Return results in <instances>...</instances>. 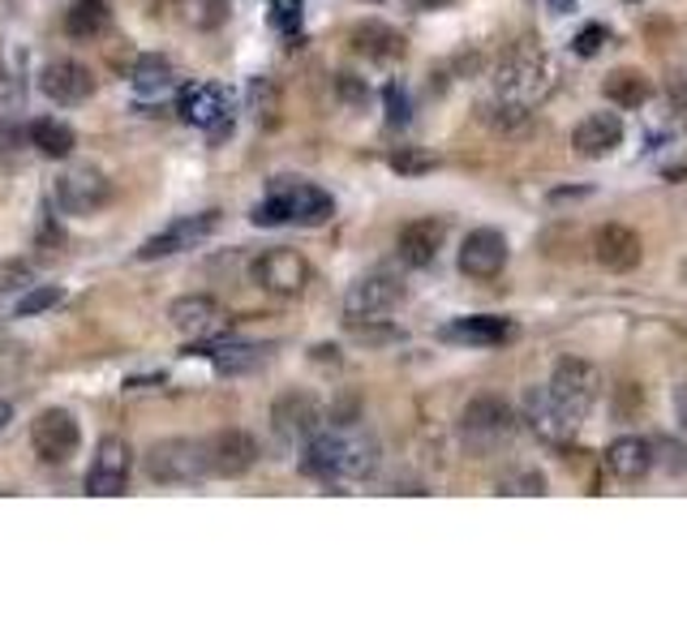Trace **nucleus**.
I'll use <instances>...</instances> for the list:
<instances>
[{
  "label": "nucleus",
  "mask_w": 687,
  "mask_h": 644,
  "mask_svg": "<svg viewBox=\"0 0 687 644\" xmlns=\"http://www.w3.org/2000/svg\"><path fill=\"white\" fill-rule=\"evenodd\" d=\"M142 469L155 485H194L211 477L206 443H198V439H160L155 447H147Z\"/></svg>",
  "instance_id": "5"
},
{
  "label": "nucleus",
  "mask_w": 687,
  "mask_h": 644,
  "mask_svg": "<svg viewBox=\"0 0 687 644\" xmlns=\"http://www.w3.org/2000/svg\"><path fill=\"white\" fill-rule=\"evenodd\" d=\"M9 421H13V400L0 395V430H9Z\"/></svg>",
  "instance_id": "44"
},
{
  "label": "nucleus",
  "mask_w": 687,
  "mask_h": 644,
  "mask_svg": "<svg viewBox=\"0 0 687 644\" xmlns=\"http://www.w3.org/2000/svg\"><path fill=\"white\" fill-rule=\"evenodd\" d=\"M378 469V443L361 430H323L301 447V473L319 482H365Z\"/></svg>",
  "instance_id": "1"
},
{
  "label": "nucleus",
  "mask_w": 687,
  "mask_h": 644,
  "mask_svg": "<svg viewBox=\"0 0 687 644\" xmlns=\"http://www.w3.org/2000/svg\"><path fill=\"white\" fill-rule=\"evenodd\" d=\"M498 494H507V499H542L546 494V477L537 473V469H516V473H507L503 482H498Z\"/></svg>",
  "instance_id": "34"
},
{
  "label": "nucleus",
  "mask_w": 687,
  "mask_h": 644,
  "mask_svg": "<svg viewBox=\"0 0 687 644\" xmlns=\"http://www.w3.org/2000/svg\"><path fill=\"white\" fill-rule=\"evenodd\" d=\"M606 27H585V31L572 39V48H576V57H597L602 48H606Z\"/></svg>",
  "instance_id": "40"
},
{
  "label": "nucleus",
  "mask_w": 687,
  "mask_h": 644,
  "mask_svg": "<svg viewBox=\"0 0 687 644\" xmlns=\"http://www.w3.org/2000/svg\"><path fill=\"white\" fill-rule=\"evenodd\" d=\"M640 254H645V245L627 224H606L597 228V237H593V258L606 271H632L640 262Z\"/></svg>",
  "instance_id": "22"
},
{
  "label": "nucleus",
  "mask_w": 687,
  "mask_h": 644,
  "mask_svg": "<svg viewBox=\"0 0 687 644\" xmlns=\"http://www.w3.org/2000/svg\"><path fill=\"white\" fill-rule=\"evenodd\" d=\"M521 417H524V425H528L542 443H550V447L572 443L576 430H580V413H572L550 386H528V391H524Z\"/></svg>",
  "instance_id": "7"
},
{
  "label": "nucleus",
  "mask_w": 687,
  "mask_h": 644,
  "mask_svg": "<svg viewBox=\"0 0 687 644\" xmlns=\"http://www.w3.org/2000/svg\"><path fill=\"white\" fill-rule=\"evenodd\" d=\"M507 266V237L498 228H473L459 245V271L468 280H494Z\"/></svg>",
  "instance_id": "17"
},
{
  "label": "nucleus",
  "mask_w": 687,
  "mask_h": 644,
  "mask_svg": "<svg viewBox=\"0 0 687 644\" xmlns=\"http://www.w3.org/2000/svg\"><path fill=\"white\" fill-rule=\"evenodd\" d=\"M271 22H275V31L296 34L301 31V0H271Z\"/></svg>",
  "instance_id": "37"
},
{
  "label": "nucleus",
  "mask_w": 687,
  "mask_h": 644,
  "mask_svg": "<svg viewBox=\"0 0 687 644\" xmlns=\"http://www.w3.org/2000/svg\"><path fill=\"white\" fill-rule=\"evenodd\" d=\"M404 4H408V9H443L447 0H404Z\"/></svg>",
  "instance_id": "45"
},
{
  "label": "nucleus",
  "mask_w": 687,
  "mask_h": 644,
  "mask_svg": "<svg viewBox=\"0 0 687 644\" xmlns=\"http://www.w3.org/2000/svg\"><path fill=\"white\" fill-rule=\"evenodd\" d=\"M82 447V425L69 409H43L31 425V451L39 464L48 469H65Z\"/></svg>",
  "instance_id": "6"
},
{
  "label": "nucleus",
  "mask_w": 687,
  "mask_h": 644,
  "mask_svg": "<svg viewBox=\"0 0 687 644\" xmlns=\"http://www.w3.org/2000/svg\"><path fill=\"white\" fill-rule=\"evenodd\" d=\"M271 430L293 443V447H305L314 434H323V409L310 391H284L275 404H271Z\"/></svg>",
  "instance_id": "11"
},
{
  "label": "nucleus",
  "mask_w": 687,
  "mask_h": 644,
  "mask_svg": "<svg viewBox=\"0 0 687 644\" xmlns=\"http://www.w3.org/2000/svg\"><path fill=\"white\" fill-rule=\"evenodd\" d=\"M550 391L572 409V413H589L593 400H597V370L580 356H558L555 370H550Z\"/></svg>",
  "instance_id": "18"
},
{
  "label": "nucleus",
  "mask_w": 687,
  "mask_h": 644,
  "mask_svg": "<svg viewBox=\"0 0 687 644\" xmlns=\"http://www.w3.org/2000/svg\"><path fill=\"white\" fill-rule=\"evenodd\" d=\"M606 469H610L619 482H640V477H649V469H654V447H649L645 439H636V434L615 439V443L606 447Z\"/></svg>",
  "instance_id": "25"
},
{
  "label": "nucleus",
  "mask_w": 687,
  "mask_h": 644,
  "mask_svg": "<svg viewBox=\"0 0 687 644\" xmlns=\"http://www.w3.org/2000/svg\"><path fill=\"white\" fill-rule=\"evenodd\" d=\"M606 99L623 108V112H636V108H645L649 99H654V82L640 73V69H615V73H606Z\"/></svg>",
  "instance_id": "27"
},
{
  "label": "nucleus",
  "mask_w": 687,
  "mask_h": 644,
  "mask_svg": "<svg viewBox=\"0 0 687 644\" xmlns=\"http://www.w3.org/2000/svg\"><path fill=\"white\" fill-rule=\"evenodd\" d=\"M516 430H521L516 409H512L507 400H498V395H477V400H468V409L459 413V439H464V447L473 451V455H494V451H503L516 439Z\"/></svg>",
  "instance_id": "4"
},
{
  "label": "nucleus",
  "mask_w": 687,
  "mask_h": 644,
  "mask_svg": "<svg viewBox=\"0 0 687 644\" xmlns=\"http://www.w3.org/2000/svg\"><path fill=\"white\" fill-rule=\"evenodd\" d=\"M250 112H254V121L262 129L275 125V112H280V95H275V87L266 82V78H254L250 82Z\"/></svg>",
  "instance_id": "33"
},
{
  "label": "nucleus",
  "mask_w": 687,
  "mask_h": 644,
  "mask_svg": "<svg viewBox=\"0 0 687 644\" xmlns=\"http://www.w3.org/2000/svg\"><path fill=\"white\" fill-rule=\"evenodd\" d=\"M52 198H57L61 215L87 220V215H95L99 207L112 198V181L99 168H91V163H69L65 172L57 177V185H52Z\"/></svg>",
  "instance_id": "8"
},
{
  "label": "nucleus",
  "mask_w": 687,
  "mask_h": 644,
  "mask_svg": "<svg viewBox=\"0 0 687 644\" xmlns=\"http://www.w3.org/2000/svg\"><path fill=\"white\" fill-rule=\"evenodd\" d=\"M27 284H34V271L27 262H0V292L27 289Z\"/></svg>",
  "instance_id": "39"
},
{
  "label": "nucleus",
  "mask_w": 687,
  "mask_h": 644,
  "mask_svg": "<svg viewBox=\"0 0 687 644\" xmlns=\"http://www.w3.org/2000/svg\"><path fill=\"white\" fill-rule=\"evenodd\" d=\"M250 275L262 292L271 296H301L310 289V262L305 254H296L289 245H271L250 262Z\"/></svg>",
  "instance_id": "10"
},
{
  "label": "nucleus",
  "mask_w": 687,
  "mask_h": 644,
  "mask_svg": "<svg viewBox=\"0 0 687 644\" xmlns=\"http://www.w3.org/2000/svg\"><path fill=\"white\" fill-rule=\"evenodd\" d=\"M112 27V9L108 0H73L65 9V34L78 39V43H91V39H103Z\"/></svg>",
  "instance_id": "26"
},
{
  "label": "nucleus",
  "mask_w": 687,
  "mask_h": 644,
  "mask_svg": "<svg viewBox=\"0 0 687 644\" xmlns=\"http://www.w3.org/2000/svg\"><path fill=\"white\" fill-rule=\"evenodd\" d=\"M494 95L516 103V108H537L555 91V64L546 61L537 48H512L503 61L494 64Z\"/></svg>",
  "instance_id": "3"
},
{
  "label": "nucleus",
  "mask_w": 687,
  "mask_h": 644,
  "mask_svg": "<svg viewBox=\"0 0 687 644\" xmlns=\"http://www.w3.org/2000/svg\"><path fill=\"white\" fill-rule=\"evenodd\" d=\"M168 322L185 335V340H211V335H220V331H229V314H224V305L215 301V296H181V301H172L168 305Z\"/></svg>",
  "instance_id": "16"
},
{
  "label": "nucleus",
  "mask_w": 687,
  "mask_h": 644,
  "mask_svg": "<svg viewBox=\"0 0 687 644\" xmlns=\"http://www.w3.org/2000/svg\"><path fill=\"white\" fill-rule=\"evenodd\" d=\"M550 4V13L555 18H567V13H576V0H546Z\"/></svg>",
  "instance_id": "43"
},
{
  "label": "nucleus",
  "mask_w": 687,
  "mask_h": 644,
  "mask_svg": "<svg viewBox=\"0 0 687 644\" xmlns=\"http://www.w3.org/2000/svg\"><path fill=\"white\" fill-rule=\"evenodd\" d=\"M181 117L198 129H229L232 121V95L224 87H215V82H194V87H185L181 91Z\"/></svg>",
  "instance_id": "19"
},
{
  "label": "nucleus",
  "mask_w": 687,
  "mask_h": 644,
  "mask_svg": "<svg viewBox=\"0 0 687 644\" xmlns=\"http://www.w3.org/2000/svg\"><path fill=\"white\" fill-rule=\"evenodd\" d=\"M220 228V211H198V215H181L172 220L164 232H155L142 250H138V262H160V258L185 254V250H198L211 232Z\"/></svg>",
  "instance_id": "12"
},
{
  "label": "nucleus",
  "mask_w": 687,
  "mask_h": 644,
  "mask_svg": "<svg viewBox=\"0 0 687 644\" xmlns=\"http://www.w3.org/2000/svg\"><path fill=\"white\" fill-rule=\"evenodd\" d=\"M477 121L498 129V133H524L533 125V108H516V103L494 95V103H477Z\"/></svg>",
  "instance_id": "30"
},
{
  "label": "nucleus",
  "mask_w": 687,
  "mask_h": 644,
  "mask_svg": "<svg viewBox=\"0 0 687 644\" xmlns=\"http://www.w3.org/2000/svg\"><path fill=\"white\" fill-rule=\"evenodd\" d=\"M335 215V198L310 181H296V177H284L275 181L271 193L254 207V224L259 228H280V224H301V228H319L327 224Z\"/></svg>",
  "instance_id": "2"
},
{
  "label": "nucleus",
  "mask_w": 687,
  "mask_h": 644,
  "mask_svg": "<svg viewBox=\"0 0 687 644\" xmlns=\"http://www.w3.org/2000/svg\"><path fill=\"white\" fill-rule=\"evenodd\" d=\"M39 91L52 99V103H61V108H78V103H87V99L95 95V73H91L82 61L57 57V61L43 64V73H39Z\"/></svg>",
  "instance_id": "15"
},
{
  "label": "nucleus",
  "mask_w": 687,
  "mask_h": 644,
  "mask_svg": "<svg viewBox=\"0 0 687 644\" xmlns=\"http://www.w3.org/2000/svg\"><path fill=\"white\" fill-rule=\"evenodd\" d=\"M335 87H340V99H344V103H353V108H365V103H370L365 82L353 78V73H340V78H335Z\"/></svg>",
  "instance_id": "41"
},
{
  "label": "nucleus",
  "mask_w": 687,
  "mask_h": 644,
  "mask_svg": "<svg viewBox=\"0 0 687 644\" xmlns=\"http://www.w3.org/2000/svg\"><path fill=\"white\" fill-rule=\"evenodd\" d=\"M31 142L48 160H69L73 147H78V133L57 117H39V121H31Z\"/></svg>",
  "instance_id": "29"
},
{
  "label": "nucleus",
  "mask_w": 687,
  "mask_h": 644,
  "mask_svg": "<svg viewBox=\"0 0 687 644\" xmlns=\"http://www.w3.org/2000/svg\"><path fill=\"white\" fill-rule=\"evenodd\" d=\"M404 305V280L395 271H370L361 275L357 284L348 289V322H387V314H395Z\"/></svg>",
  "instance_id": "9"
},
{
  "label": "nucleus",
  "mask_w": 687,
  "mask_h": 644,
  "mask_svg": "<svg viewBox=\"0 0 687 644\" xmlns=\"http://www.w3.org/2000/svg\"><path fill=\"white\" fill-rule=\"evenodd\" d=\"M206 443V469L211 477H245L259 464V439L250 430H220Z\"/></svg>",
  "instance_id": "14"
},
{
  "label": "nucleus",
  "mask_w": 687,
  "mask_h": 644,
  "mask_svg": "<svg viewBox=\"0 0 687 644\" xmlns=\"http://www.w3.org/2000/svg\"><path fill=\"white\" fill-rule=\"evenodd\" d=\"M623 142V121L615 112H593L580 125L572 129V151L580 160H606Z\"/></svg>",
  "instance_id": "21"
},
{
  "label": "nucleus",
  "mask_w": 687,
  "mask_h": 644,
  "mask_svg": "<svg viewBox=\"0 0 687 644\" xmlns=\"http://www.w3.org/2000/svg\"><path fill=\"white\" fill-rule=\"evenodd\" d=\"M383 108H387V125L404 129L408 121H413V99L404 95V87H400V82H392V87H387V95H383Z\"/></svg>",
  "instance_id": "36"
},
{
  "label": "nucleus",
  "mask_w": 687,
  "mask_h": 644,
  "mask_svg": "<svg viewBox=\"0 0 687 644\" xmlns=\"http://www.w3.org/2000/svg\"><path fill=\"white\" fill-rule=\"evenodd\" d=\"M130 82L138 91H164L172 82V64L164 57H142V61L130 69Z\"/></svg>",
  "instance_id": "32"
},
{
  "label": "nucleus",
  "mask_w": 687,
  "mask_h": 644,
  "mask_svg": "<svg viewBox=\"0 0 687 644\" xmlns=\"http://www.w3.org/2000/svg\"><path fill=\"white\" fill-rule=\"evenodd\" d=\"M443 241H447L443 220H413V224H404L395 250H400V258H404L408 266H430V262L438 258V250H443Z\"/></svg>",
  "instance_id": "24"
},
{
  "label": "nucleus",
  "mask_w": 687,
  "mask_h": 644,
  "mask_svg": "<svg viewBox=\"0 0 687 644\" xmlns=\"http://www.w3.org/2000/svg\"><path fill=\"white\" fill-rule=\"evenodd\" d=\"M675 417L687 430V383H679V391H675Z\"/></svg>",
  "instance_id": "42"
},
{
  "label": "nucleus",
  "mask_w": 687,
  "mask_h": 644,
  "mask_svg": "<svg viewBox=\"0 0 687 644\" xmlns=\"http://www.w3.org/2000/svg\"><path fill=\"white\" fill-rule=\"evenodd\" d=\"M4 82H9V78H4V64H0V87H4Z\"/></svg>",
  "instance_id": "46"
},
{
  "label": "nucleus",
  "mask_w": 687,
  "mask_h": 644,
  "mask_svg": "<svg viewBox=\"0 0 687 644\" xmlns=\"http://www.w3.org/2000/svg\"><path fill=\"white\" fill-rule=\"evenodd\" d=\"M512 335H516L512 319H498V314H468V319L447 322V326L438 331V340H447V344H468V349H498V344H507Z\"/></svg>",
  "instance_id": "20"
},
{
  "label": "nucleus",
  "mask_w": 687,
  "mask_h": 644,
  "mask_svg": "<svg viewBox=\"0 0 687 644\" xmlns=\"http://www.w3.org/2000/svg\"><path fill=\"white\" fill-rule=\"evenodd\" d=\"M65 301V292L61 289H34L31 284V292L13 305V319H39V314H48V310H57Z\"/></svg>",
  "instance_id": "35"
},
{
  "label": "nucleus",
  "mask_w": 687,
  "mask_h": 644,
  "mask_svg": "<svg viewBox=\"0 0 687 644\" xmlns=\"http://www.w3.org/2000/svg\"><path fill=\"white\" fill-rule=\"evenodd\" d=\"M348 43L357 48L361 57H370V61L387 64V61H404V52H408V43H404V34L387 27V22H378V18H365L353 27L348 34Z\"/></svg>",
  "instance_id": "23"
},
{
  "label": "nucleus",
  "mask_w": 687,
  "mask_h": 644,
  "mask_svg": "<svg viewBox=\"0 0 687 644\" xmlns=\"http://www.w3.org/2000/svg\"><path fill=\"white\" fill-rule=\"evenodd\" d=\"M271 353H275L271 344H215V349H206L220 374H254L271 361Z\"/></svg>",
  "instance_id": "28"
},
{
  "label": "nucleus",
  "mask_w": 687,
  "mask_h": 644,
  "mask_svg": "<svg viewBox=\"0 0 687 644\" xmlns=\"http://www.w3.org/2000/svg\"><path fill=\"white\" fill-rule=\"evenodd\" d=\"M176 18L194 31H215L229 18V0H176Z\"/></svg>",
  "instance_id": "31"
},
{
  "label": "nucleus",
  "mask_w": 687,
  "mask_h": 644,
  "mask_svg": "<svg viewBox=\"0 0 687 644\" xmlns=\"http://www.w3.org/2000/svg\"><path fill=\"white\" fill-rule=\"evenodd\" d=\"M434 155H422V151H413V147H400V151H392V168L395 172H408V177H413V172H430V168H434Z\"/></svg>",
  "instance_id": "38"
},
{
  "label": "nucleus",
  "mask_w": 687,
  "mask_h": 644,
  "mask_svg": "<svg viewBox=\"0 0 687 644\" xmlns=\"http://www.w3.org/2000/svg\"><path fill=\"white\" fill-rule=\"evenodd\" d=\"M133 473V451L125 439H103L87 469V494L91 499H121L130 490Z\"/></svg>",
  "instance_id": "13"
}]
</instances>
